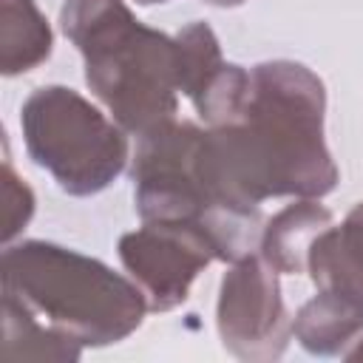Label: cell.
I'll return each instance as SVG.
<instances>
[{"mask_svg": "<svg viewBox=\"0 0 363 363\" xmlns=\"http://www.w3.org/2000/svg\"><path fill=\"white\" fill-rule=\"evenodd\" d=\"M292 335L309 354L343 357V352L363 335V306L337 292L318 289V295L295 312Z\"/></svg>", "mask_w": 363, "mask_h": 363, "instance_id": "10", "label": "cell"}, {"mask_svg": "<svg viewBox=\"0 0 363 363\" xmlns=\"http://www.w3.org/2000/svg\"><path fill=\"white\" fill-rule=\"evenodd\" d=\"M173 40H176L179 94L193 102L207 88V82L216 77V71L224 65L221 45H218L216 31L201 20H193L184 28H179Z\"/></svg>", "mask_w": 363, "mask_h": 363, "instance_id": "13", "label": "cell"}, {"mask_svg": "<svg viewBox=\"0 0 363 363\" xmlns=\"http://www.w3.org/2000/svg\"><path fill=\"white\" fill-rule=\"evenodd\" d=\"M82 349L77 337L48 326L28 306L3 295V360L74 363L82 357Z\"/></svg>", "mask_w": 363, "mask_h": 363, "instance_id": "11", "label": "cell"}, {"mask_svg": "<svg viewBox=\"0 0 363 363\" xmlns=\"http://www.w3.org/2000/svg\"><path fill=\"white\" fill-rule=\"evenodd\" d=\"M204 128L193 122H167L136 142L130 156L133 204L142 221L199 224L216 204L199 176V147Z\"/></svg>", "mask_w": 363, "mask_h": 363, "instance_id": "5", "label": "cell"}, {"mask_svg": "<svg viewBox=\"0 0 363 363\" xmlns=\"http://www.w3.org/2000/svg\"><path fill=\"white\" fill-rule=\"evenodd\" d=\"M306 272L318 289L337 292L363 306V201L354 204L337 227L315 238Z\"/></svg>", "mask_w": 363, "mask_h": 363, "instance_id": "8", "label": "cell"}, {"mask_svg": "<svg viewBox=\"0 0 363 363\" xmlns=\"http://www.w3.org/2000/svg\"><path fill=\"white\" fill-rule=\"evenodd\" d=\"M3 295L82 346H113L130 337L147 309L142 289L108 264L51 241L6 244Z\"/></svg>", "mask_w": 363, "mask_h": 363, "instance_id": "3", "label": "cell"}, {"mask_svg": "<svg viewBox=\"0 0 363 363\" xmlns=\"http://www.w3.org/2000/svg\"><path fill=\"white\" fill-rule=\"evenodd\" d=\"M23 142L68 196H96L130 162L128 130L68 85H43L20 108Z\"/></svg>", "mask_w": 363, "mask_h": 363, "instance_id": "4", "label": "cell"}, {"mask_svg": "<svg viewBox=\"0 0 363 363\" xmlns=\"http://www.w3.org/2000/svg\"><path fill=\"white\" fill-rule=\"evenodd\" d=\"M216 329L221 346L238 360L269 363L286 352L292 320L281 298L278 272L258 252L230 264L224 272Z\"/></svg>", "mask_w": 363, "mask_h": 363, "instance_id": "6", "label": "cell"}, {"mask_svg": "<svg viewBox=\"0 0 363 363\" xmlns=\"http://www.w3.org/2000/svg\"><path fill=\"white\" fill-rule=\"evenodd\" d=\"M119 261L142 289L150 312H170L190 295L199 272L216 261L213 247L193 224L142 221L119 238Z\"/></svg>", "mask_w": 363, "mask_h": 363, "instance_id": "7", "label": "cell"}, {"mask_svg": "<svg viewBox=\"0 0 363 363\" xmlns=\"http://www.w3.org/2000/svg\"><path fill=\"white\" fill-rule=\"evenodd\" d=\"M62 34L85 60V82L108 113L145 136L176 119V40L142 26L125 0H65Z\"/></svg>", "mask_w": 363, "mask_h": 363, "instance_id": "2", "label": "cell"}, {"mask_svg": "<svg viewBox=\"0 0 363 363\" xmlns=\"http://www.w3.org/2000/svg\"><path fill=\"white\" fill-rule=\"evenodd\" d=\"M343 357H346V360H363V335L343 352Z\"/></svg>", "mask_w": 363, "mask_h": 363, "instance_id": "17", "label": "cell"}, {"mask_svg": "<svg viewBox=\"0 0 363 363\" xmlns=\"http://www.w3.org/2000/svg\"><path fill=\"white\" fill-rule=\"evenodd\" d=\"M34 216V193L14 173L9 156L3 162V244H11Z\"/></svg>", "mask_w": 363, "mask_h": 363, "instance_id": "15", "label": "cell"}, {"mask_svg": "<svg viewBox=\"0 0 363 363\" xmlns=\"http://www.w3.org/2000/svg\"><path fill=\"white\" fill-rule=\"evenodd\" d=\"M0 71L17 77L51 57L54 34L34 0H3L0 17Z\"/></svg>", "mask_w": 363, "mask_h": 363, "instance_id": "12", "label": "cell"}, {"mask_svg": "<svg viewBox=\"0 0 363 363\" xmlns=\"http://www.w3.org/2000/svg\"><path fill=\"white\" fill-rule=\"evenodd\" d=\"M250 77L241 119L204 130L199 176L207 196L230 207L329 196L340 173L323 139V79L295 60L258 62Z\"/></svg>", "mask_w": 363, "mask_h": 363, "instance_id": "1", "label": "cell"}, {"mask_svg": "<svg viewBox=\"0 0 363 363\" xmlns=\"http://www.w3.org/2000/svg\"><path fill=\"white\" fill-rule=\"evenodd\" d=\"M329 227L332 210H326L318 199H298L264 224L258 255L278 275H301L306 272L315 238Z\"/></svg>", "mask_w": 363, "mask_h": 363, "instance_id": "9", "label": "cell"}, {"mask_svg": "<svg viewBox=\"0 0 363 363\" xmlns=\"http://www.w3.org/2000/svg\"><path fill=\"white\" fill-rule=\"evenodd\" d=\"M250 85H252V77L244 65L224 62L216 71V77L207 82V88L193 99V108L207 122V128L233 125L241 119V113L247 108Z\"/></svg>", "mask_w": 363, "mask_h": 363, "instance_id": "14", "label": "cell"}, {"mask_svg": "<svg viewBox=\"0 0 363 363\" xmlns=\"http://www.w3.org/2000/svg\"><path fill=\"white\" fill-rule=\"evenodd\" d=\"M142 6H153V3H167V0H136ZM207 6H216V9H235V6H244L247 0H204Z\"/></svg>", "mask_w": 363, "mask_h": 363, "instance_id": "16", "label": "cell"}]
</instances>
